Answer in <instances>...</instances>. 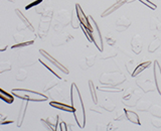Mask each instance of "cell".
I'll use <instances>...</instances> for the list:
<instances>
[{"label":"cell","instance_id":"7a4b0ae2","mask_svg":"<svg viewBox=\"0 0 161 131\" xmlns=\"http://www.w3.org/2000/svg\"><path fill=\"white\" fill-rule=\"evenodd\" d=\"M11 94L21 100L31 101V102H44L48 99V96L26 89H13Z\"/></svg>","mask_w":161,"mask_h":131},{"label":"cell","instance_id":"277c9868","mask_svg":"<svg viewBox=\"0 0 161 131\" xmlns=\"http://www.w3.org/2000/svg\"><path fill=\"white\" fill-rule=\"evenodd\" d=\"M70 19H72V12H69L67 9L59 10L57 14V23L54 24V30L55 31H62V29L70 23Z\"/></svg>","mask_w":161,"mask_h":131},{"label":"cell","instance_id":"8992f818","mask_svg":"<svg viewBox=\"0 0 161 131\" xmlns=\"http://www.w3.org/2000/svg\"><path fill=\"white\" fill-rule=\"evenodd\" d=\"M36 60H37L34 58L33 52L26 50V52H20L18 54V63L21 68L31 67V66L36 63Z\"/></svg>","mask_w":161,"mask_h":131},{"label":"cell","instance_id":"ee69618b","mask_svg":"<svg viewBox=\"0 0 161 131\" xmlns=\"http://www.w3.org/2000/svg\"><path fill=\"white\" fill-rule=\"evenodd\" d=\"M138 1H140L141 3H143L144 5H146V6L151 8L152 10H155L156 8H157V5L154 4L153 2H151L150 0H138Z\"/></svg>","mask_w":161,"mask_h":131},{"label":"cell","instance_id":"b9f144b4","mask_svg":"<svg viewBox=\"0 0 161 131\" xmlns=\"http://www.w3.org/2000/svg\"><path fill=\"white\" fill-rule=\"evenodd\" d=\"M8 123H13V120H8V117L6 115L0 112V125H5Z\"/></svg>","mask_w":161,"mask_h":131},{"label":"cell","instance_id":"8d00e7d4","mask_svg":"<svg viewBox=\"0 0 161 131\" xmlns=\"http://www.w3.org/2000/svg\"><path fill=\"white\" fill-rule=\"evenodd\" d=\"M123 120H127L126 112H125V109H120L118 112H116L114 121H123Z\"/></svg>","mask_w":161,"mask_h":131},{"label":"cell","instance_id":"f907efd6","mask_svg":"<svg viewBox=\"0 0 161 131\" xmlns=\"http://www.w3.org/2000/svg\"><path fill=\"white\" fill-rule=\"evenodd\" d=\"M106 40H107V43L109 45H111V47H113V45H115V43H116V39L111 37V35H107V37H106Z\"/></svg>","mask_w":161,"mask_h":131},{"label":"cell","instance_id":"6da1fadb","mask_svg":"<svg viewBox=\"0 0 161 131\" xmlns=\"http://www.w3.org/2000/svg\"><path fill=\"white\" fill-rule=\"evenodd\" d=\"M70 101H72V106L75 108V120L80 128H85L86 125V112L84 103L82 100V96L79 91L78 86L75 83L70 86Z\"/></svg>","mask_w":161,"mask_h":131},{"label":"cell","instance_id":"9f6ffc18","mask_svg":"<svg viewBox=\"0 0 161 131\" xmlns=\"http://www.w3.org/2000/svg\"><path fill=\"white\" fill-rule=\"evenodd\" d=\"M7 45H4V47H2V48H0V52H4V50H6L7 49Z\"/></svg>","mask_w":161,"mask_h":131},{"label":"cell","instance_id":"6f0895ef","mask_svg":"<svg viewBox=\"0 0 161 131\" xmlns=\"http://www.w3.org/2000/svg\"><path fill=\"white\" fill-rule=\"evenodd\" d=\"M157 30H159V31L161 32V21H160V23H159V25H158V27H157Z\"/></svg>","mask_w":161,"mask_h":131},{"label":"cell","instance_id":"4dcf8cb0","mask_svg":"<svg viewBox=\"0 0 161 131\" xmlns=\"http://www.w3.org/2000/svg\"><path fill=\"white\" fill-rule=\"evenodd\" d=\"M89 88H90V92H91V97H92V100L94 104H98V97H97V93H96V88L94 82L92 80H89Z\"/></svg>","mask_w":161,"mask_h":131},{"label":"cell","instance_id":"ffe728a7","mask_svg":"<svg viewBox=\"0 0 161 131\" xmlns=\"http://www.w3.org/2000/svg\"><path fill=\"white\" fill-rule=\"evenodd\" d=\"M141 97H142V93L139 92L138 90H135V93L132 97L128 100H126V101H122V102L126 106H131V107H133V106H136V104H137V102L140 100Z\"/></svg>","mask_w":161,"mask_h":131},{"label":"cell","instance_id":"1f68e13d","mask_svg":"<svg viewBox=\"0 0 161 131\" xmlns=\"http://www.w3.org/2000/svg\"><path fill=\"white\" fill-rule=\"evenodd\" d=\"M137 66H138V64H137V62H136L134 59L129 60L128 62H126V64H125L126 70H127L128 73L131 74V75H132V73L134 72V70L136 69V67H137Z\"/></svg>","mask_w":161,"mask_h":131},{"label":"cell","instance_id":"30bf717a","mask_svg":"<svg viewBox=\"0 0 161 131\" xmlns=\"http://www.w3.org/2000/svg\"><path fill=\"white\" fill-rule=\"evenodd\" d=\"M136 84H137L138 87L142 90L144 93L153 92V91L156 90L155 82H153V81H151L149 79H138L136 81Z\"/></svg>","mask_w":161,"mask_h":131},{"label":"cell","instance_id":"db71d44e","mask_svg":"<svg viewBox=\"0 0 161 131\" xmlns=\"http://www.w3.org/2000/svg\"><path fill=\"white\" fill-rule=\"evenodd\" d=\"M58 129H59V130H62V131H67L68 130V128H67V124H65L64 121H62L60 122V125H59V128H58Z\"/></svg>","mask_w":161,"mask_h":131},{"label":"cell","instance_id":"ac0fdd59","mask_svg":"<svg viewBox=\"0 0 161 131\" xmlns=\"http://www.w3.org/2000/svg\"><path fill=\"white\" fill-rule=\"evenodd\" d=\"M130 1V0H117L114 4H112L109 8H107L105 10V11L101 14V16L102 17H106V16H108V15L110 14H112L114 11H116L117 9H119L122 5H124L125 3H128Z\"/></svg>","mask_w":161,"mask_h":131},{"label":"cell","instance_id":"ba28073f","mask_svg":"<svg viewBox=\"0 0 161 131\" xmlns=\"http://www.w3.org/2000/svg\"><path fill=\"white\" fill-rule=\"evenodd\" d=\"M52 19L53 18H48V17H42L40 19L39 24H38V30H37V35L44 40V38L47 37V35L48 34V30L50 27V23H52Z\"/></svg>","mask_w":161,"mask_h":131},{"label":"cell","instance_id":"c3c4849f","mask_svg":"<svg viewBox=\"0 0 161 131\" xmlns=\"http://www.w3.org/2000/svg\"><path fill=\"white\" fill-rule=\"evenodd\" d=\"M90 111H93V112L95 113H99V114H103V110H102V107H101L100 105L98 104H95V106H93V107L90 108Z\"/></svg>","mask_w":161,"mask_h":131},{"label":"cell","instance_id":"f546056e","mask_svg":"<svg viewBox=\"0 0 161 131\" xmlns=\"http://www.w3.org/2000/svg\"><path fill=\"white\" fill-rule=\"evenodd\" d=\"M161 45V40L159 38H154L148 45V53H155V50H157Z\"/></svg>","mask_w":161,"mask_h":131},{"label":"cell","instance_id":"7c38bea8","mask_svg":"<svg viewBox=\"0 0 161 131\" xmlns=\"http://www.w3.org/2000/svg\"><path fill=\"white\" fill-rule=\"evenodd\" d=\"M153 75H154L156 90H157L158 94L161 96V67L157 60H155L153 64Z\"/></svg>","mask_w":161,"mask_h":131},{"label":"cell","instance_id":"484cf974","mask_svg":"<svg viewBox=\"0 0 161 131\" xmlns=\"http://www.w3.org/2000/svg\"><path fill=\"white\" fill-rule=\"evenodd\" d=\"M101 92H108V93H119L122 92V88H118V86H101V87L97 88Z\"/></svg>","mask_w":161,"mask_h":131},{"label":"cell","instance_id":"f5cc1de1","mask_svg":"<svg viewBox=\"0 0 161 131\" xmlns=\"http://www.w3.org/2000/svg\"><path fill=\"white\" fill-rule=\"evenodd\" d=\"M16 28H17V30H18V31H23L24 29H26V28H27V26H26V25H25V24H24V23L22 22V23L18 24Z\"/></svg>","mask_w":161,"mask_h":131},{"label":"cell","instance_id":"9a60e30c","mask_svg":"<svg viewBox=\"0 0 161 131\" xmlns=\"http://www.w3.org/2000/svg\"><path fill=\"white\" fill-rule=\"evenodd\" d=\"M96 59H97V57H96V54L87 55V57L82 58V59L80 60V62H79L80 68L82 69L83 71H86V70H88L89 68L93 67L94 64H95Z\"/></svg>","mask_w":161,"mask_h":131},{"label":"cell","instance_id":"3957f363","mask_svg":"<svg viewBox=\"0 0 161 131\" xmlns=\"http://www.w3.org/2000/svg\"><path fill=\"white\" fill-rule=\"evenodd\" d=\"M100 83L106 86H119L126 81V77L120 72L103 73L100 77Z\"/></svg>","mask_w":161,"mask_h":131},{"label":"cell","instance_id":"bcb514c9","mask_svg":"<svg viewBox=\"0 0 161 131\" xmlns=\"http://www.w3.org/2000/svg\"><path fill=\"white\" fill-rule=\"evenodd\" d=\"M151 124H152L155 128H161V118L155 117L151 120Z\"/></svg>","mask_w":161,"mask_h":131},{"label":"cell","instance_id":"4316f807","mask_svg":"<svg viewBox=\"0 0 161 131\" xmlns=\"http://www.w3.org/2000/svg\"><path fill=\"white\" fill-rule=\"evenodd\" d=\"M100 106L102 107L103 110L107 111V112H113L116 108L114 102L111 99H105L103 102L100 104Z\"/></svg>","mask_w":161,"mask_h":131},{"label":"cell","instance_id":"60d3db41","mask_svg":"<svg viewBox=\"0 0 161 131\" xmlns=\"http://www.w3.org/2000/svg\"><path fill=\"white\" fill-rule=\"evenodd\" d=\"M13 39L15 43H24V42H27L26 39H25L24 35L21 33V32H18V33H14L13 34Z\"/></svg>","mask_w":161,"mask_h":131},{"label":"cell","instance_id":"7bdbcfd3","mask_svg":"<svg viewBox=\"0 0 161 131\" xmlns=\"http://www.w3.org/2000/svg\"><path fill=\"white\" fill-rule=\"evenodd\" d=\"M134 93H135V89H131V88H129L127 91H126L125 94H124V96L122 97V101H126V100L130 99V98L134 95Z\"/></svg>","mask_w":161,"mask_h":131},{"label":"cell","instance_id":"d4e9b609","mask_svg":"<svg viewBox=\"0 0 161 131\" xmlns=\"http://www.w3.org/2000/svg\"><path fill=\"white\" fill-rule=\"evenodd\" d=\"M15 13H16V15L18 16V18H19L20 20H21V21H22L25 25H26V26H27V29H29L31 32H34V31H35V30H34V27L32 26V24L30 23L29 20L24 16V15L22 14V12L20 11L19 9H15Z\"/></svg>","mask_w":161,"mask_h":131},{"label":"cell","instance_id":"f35d334b","mask_svg":"<svg viewBox=\"0 0 161 131\" xmlns=\"http://www.w3.org/2000/svg\"><path fill=\"white\" fill-rule=\"evenodd\" d=\"M15 79H16L17 81H19V82H23V81H25L27 79V72L23 69H20L19 72L16 75V77H15Z\"/></svg>","mask_w":161,"mask_h":131},{"label":"cell","instance_id":"f1b7e54d","mask_svg":"<svg viewBox=\"0 0 161 131\" xmlns=\"http://www.w3.org/2000/svg\"><path fill=\"white\" fill-rule=\"evenodd\" d=\"M0 99H1L2 101H4V102L7 103V104H11L14 101L13 96L10 95L8 92H6V91H4L2 89H0Z\"/></svg>","mask_w":161,"mask_h":131},{"label":"cell","instance_id":"5b68a950","mask_svg":"<svg viewBox=\"0 0 161 131\" xmlns=\"http://www.w3.org/2000/svg\"><path fill=\"white\" fill-rule=\"evenodd\" d=\"M89 22L92 25V33H93V43H95L96 48H97L100 52H103V40H102V34L100 32V28L98 24L96 23L93 16L89 15L88 16Z\"/></svg>","mask_w":161,"mask_h":131},{"label":"cell","instance_id":"d6a6232c","mask_svg":"<svg viewBox=\"0 0 161 131\" xmlns=\"http://www.w3.org/2000/svg\"><path fill=\"white\" fill-rule=\"evenodd\" d=\"M70 25L72 27L77 29L79 27H80V19L77 15V12H75V10L72 11V19H70Z\"/></svg>","mask_w":161,"mask_h":131},{"label":"cell","instance_id":"e575fe53","mask_svg":"<svg viewBox=\"0 0 161 131\" xmlns=\"http://www.w3.org/2000/svg\"><path fill=\"white\" fill-rule=\"evenodd\" d=\"M11 69L12 66L9 60H2V62H0V74L9 72V71H11Z\"/></svg>","mask_w":161,"mask_h":131},{"label":"cell","instance_id":"91938a15","mask_svg":"<svg viewBox=\"0 0 161 131\" xmlns=\"http://www.w3.org/2000/svg\"><path fill=\"white\" fill-rule=\"evenodd\" d=\"M159 57H160V58H161V54H159Z\"/></svg>","mask_w":161,"mask_h":131},{"label":"cell","instance_id":"ab89813d","mask_svg":"<svg viewBox=\"0 0 161 131\" xmlns=\"http://www.w3.org/2000/svg\"><path fill=\"white\" fill-rule=\"evenodd\" d=\"M58 82L57 80H50L49 82L44 86L43 91L44 92H48L49 90H52L53 88H54L55 86H58Z\"/></svg>","mask_w":161,"mask_h":131},{"label":"cell","instance_id":"cb8c5ba5","mask_svg":"<svg viewBox=\"0 0 161 131\" xmlns=\"http://www.w3.org/2000/svg\"><path fill=\"white\" fill-rule=\"evenodd\" d=\"M150 65H151V60H147V62H143L141 64H138V66L136 67V69L134 70V72L132 73V75H131V76H132V77H137V76L142 73L144 70L149 68Z\"/></svg>","mask_w":161,"mask_h":131},{"label":"cell","instance_id":"9c48e42d","mask_svg":"<svg viewBox=\"0 0 161 131\" xmlns=\"http://www.w3.org/2000/svg\"><path fill=\"white\" fill-rule=\"evenodd\" d=\"M58 119H59V116H48L47 118H42L40 119V122L44 126V128L47 130H50V131H53V130H58Z\"/></svg>","mask_w":161,"mask_h":131},{"label":"cell","instance_id":"f6af8a7d","mask_svg":"<svg viewBox=\"0 0 161 131\" xmlns=\"http://www.w3.org/2000/svg\"><path fill=\"white\" fill-rule=\"evenodd\" d=\"M116 55H117V53H116L115 50H111L110 53L105 54H103V55H102V57H100V59H101V60H109V59L115 58Z\"/></svg>","mask_w":161,"mask_h":131},{"label":"cell","instance_id":"7402d4cb","mask_svg":"<svg viewBox=\"0 0 161 131\" xmlns=\"http://www.w3.org/2000/svg\"><path fill=\"white\" fill-rule=\"evenodd\" d=\"M50 7H53L50 0H43V1L42 3H39L37 6H35V12L42 15L45 12V10H47Z\"/></svg>","mask_w":161,"mask_h":131},{"label":"cell","instance_id":"52a82bcc","mask_svg":"<svg viewBox=\"0 0 161 131\" xmlns=\"http://www.w3.org/2000/svg\"><path fill=\"white\" fill-rule=\"evenodd\" d=\"M74 39V37L69 32H59L54 34L52 37V45L53 47H62Z\"/></svg>","mask_w":161,"mask_h":131},{"label":"cell","instance_id":"4fadbf2b","mask_svg":"<svg viewBox=\"0 0 161 131\" xmlns=\"http://www.w3.org/2000/svg\"><path fill=\"white\" fill-rule=\"evenodd\" d=\"M131 48L135 54H139L143 48V40L140 34H135L131 39Z\"/></svg>","mask_w":161,"mask_h":131},{"label":"cell","instance_id":"44dd1931","mask_svg":"<svg viewBox=\"0 0 161 131\" xmlns=\"http://www.w3.org/2000/svg\"><path fill=\"white\" fill-rule=\"evenodd\" d=\"M125 112H126V117H127V120L132 122L134 124H137V125H141V121L139 116L137 115V113L134 112L132 110H129V109H125Z\"/></svg>","mask_w":161,"mask_h":131},{"label":"cell","instance_id":"74e56055","mask_svg":"<svg viewBox=\"0 0 161 131\" xmlns=\"http://www.w3.org/2000/svg\"><path fill=\"white\" fill-rule=\"evenodd\" d=\"M160 23V20L158 19V17H151L150 18V21H149V28L151 30H156L158 27V25Z\"/></svg>","mask_w":161,"mask_h":131},{"label":"cell","instance_id":"816d5d0a","mask_svg":"<svg viewBox=\"0 0 161 131\" xmlns=\"http://www.w3.org/2000/svg\"><path fill=\"white\" fill-rule=\"evenodd\" d=\"M118 126H114V121H112V122H110L108 125H107V130L109 131H112V130H118Z\"/></svg>","mask_w":161,"mask_h":131},{"label":"cell","instance_id":"603a6c76","mask_svg":"<svg viewBox=\"0 0 161 131\" xmlns=\"http://www.w3.org/2000/svg\"><path fill=\"white\" fill-rule=\"evenodd\" d=\"M152 106V103L150 101H146V100H139L137 104H136V108L140 112H146V111H149V109Z\"/></svg>","mask_w":161,"mask_h":131},{"label":"cell","instance_id":"d6986e66","mask_svg":"<svg viewBox=\"0 0 161 131\" xmlns=\"http://www.w3.org/2000/svg\"><path fill=\"white\" fill-rule=\"evenodd\" d=\"M49 105L52 106V107H53V108H57L58 110L64 111V112H70V113H74L75 112V108L73 107L72 105H68V104H64V103H60V102H58V101H50Z\"/></svg>","mask_w":161,"mask_h":131},{"label":"cell","instance_id":"7dc6e473","mask_svg":"<svg viewBox=\"0 0 161 131\" xmlns=\"http://www.w3.org/2000/svg\"><path fill=\"white\" fill-rule=\"evenodd\" d=\"M38 60H39V62H40V63H42V65H43V66H44V67H45V68H47V70H49V72H52V73H53V75L55 76V77H57V78H58L59 80H62V78H60V76H59V75H58V74L57 72H54V71H53V70L52 68H50V67H49V66H48L47 64H45L44 62H42V60H40V59H39Z\"/></svg>","mask_w":161,"mask_h":131},{"label":"cell","instance_id":"681fc988","mask_svg":"<svg viewBox=\"0 0 161 131\" xmlns=\"http://www.w3.org/2000/svg\"><path fill=\"white\" fill-rule=\"evenodd\" d=\"M43 1V0H35V1H33V2H31L30 4H28V5H26V7H25V9H30L31 7H35V6H37V5L39 4V3H42Z\"/></svg>","mask_w":161,"mask_h":131},{"label":"cell","instance_id":"836d02e7","mask_svg":"<svg viewBox=\"0 0 161 131\" xmlns=\"http://www.w3.org/2000/svg\"><path fill=\"white\" fill-rule=\"evenodd\" d=\"M150 114L153 116V117H158L161 118V106L159 105H152L151 108L149 109Z\"/></svg>","mask_w":161,"mask_h":131},{"label":"cell","instance_id":"5bb4252c","mask_svg":"<svg viewBox=\"0 0 161 131\" xmlns=\"http://www.w3.org/2000/svg\"><path fill=\"white\" fill-rule=\"evenodd\" d=\"M75 12H77V15L78 17L80 19V25H83V26L87 27L89 29H92V25H91V23L89 22V19L88 17L86 16L82 7H80V4H75Z\"/></svg>","mask_w":161,"mask_h":131},{"label":"cell","instance_id":"11a10c76","mask_svg":"<svg viewBox=\"0 0 161 131\" xmlns=\"http://www.w3.org/2000/svg\"><path fill=\"white\" fill-rule=\"evenodd\" d=\"M96 129L97 130H107V126L102 125V124H98L96 126Z\"/></svg>","mask_w":161,"mask_h":131},{"label":"cell","instance_id":"d590c367","mask_svg":"<svg viewBox=\"0 0 161 131\" xmlns=\"http://www.w3.org/2000/svg\"><path fill=\"white\" fill-rule=\"evenodd\" d=\"M34 43V39H29L27 40V42H24V43H14L11 48L12 49H15V48H27L29 47V45L33 44Z\"/></svg>","mask_w":161,"mask_h":131},{"label":"cell","instance_id":"680465c9","mask_svg":"<svg viewBox=\"0 0 161 131\" xmlns=\"http://www.w3.org/2000/svg\"><path fill=\"white\" fill-rule=\"evenodd\" d=\"M133 1H134V0H130V1H129V2H133Z\"/></svg>","mask_w":161,"mask_h":131},{"label":"cell","instance_id":"e0dca14e","mask_svg":"<svg viewBox=\"0 0 161 131\" xmlns=\"http://www.w3.org/2000/svg\"><path fill=\"white\" fill-rule=\"evenodd\" d=\"M28 101L26 100H23L21 105H20V108H19V112H18V117L16 120V125L17 127H21V125L24 121L25 118V114H26V110H27V106H28Z\"/></svg>","mask_w":161,"mask_h":131},{"label":"cell","instance_id":"2e32d148","mask_svg":"<svg viewBox=\"0 0 161 131\" xmlns=\"http://www.w3.org/2000/svg\"><path fill=\"white\" fill-rule=\"evenodd\" d=\"M131 25V20L126 17V16H121L115 24V29L117 30L118 32H122L125 31L129 26Z\"/></svg>","mask_w":161,"mask_h":131},{"label":"cell","instance_id":"83f0119b","mask_svg":"<svg viewBox=\"0 0 161 131\" xmlns=\"http://www.w3.org/2000/svg\"><path fill=\"white\" fill-rule=\"evenodd\" d=\"M48 92H49L48 97L53 98V99H63L64 98L63 89L62 88H57V86H55L54 88H53L52 90H49Z\"/></svg>","mask_w":161,"mask_h":131},{"label":"cell","instance_id":"8fae6325","mask_svg":"<svg viewBox=\"0 0 161 131\" xmlns=\"http://www.w3.org/2000/svg\"><path fill=\"white\" fill-rule=\"evenodd\" d=\"M39 54H42L44 59H47L50 64H53V65L54 66V67H57L59 71H62L63 73L67 74V75L69 73V70H68V68H65L64 66H63L62 64H60V63L58 62V60H57L53 57H52V55H50L47 52H45L44 49H39Z\"/></svg>","mask_w":161,"mask_h":131}]
</instances>
